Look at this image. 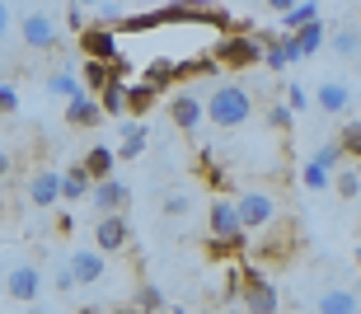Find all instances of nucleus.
Masks as SVG:
<instances>
[{
    "label": "nucleus",
    "instance_id": "nucleus-1",
    "mask_svg": "<svg viewBox=\"0 0 361 314\" xmlns=\"http://www.w3.org/2000/svg\"><path fill=\"white\" fill-rule=\"evenodd\" d=\"M202 108H207V123L221 127V132H235V127H244L249 118H254V89L249 84H216L212 94L202 99Z\"/></svg>",
    "mask_w": 361,
    "mask_h": 314
},
{
    "label": "nucleus",
    "instance_id": "nucleus-2",
    "mask_svg": "<svg viewBox=\"0 0 361 314\" xmlns=\"http://www.w3.org/2000/svg\"><path fill=\"white\" fill-rule=\"evenodd\" d=\"M212 52H216V61H221V70H254V66H263V38H258L254 28H226Z\"/></svg>",
    "mask_w": 361,
    "mask_h": 314
},
{
    "label": "nucleus",
    "instance_id": "nucleus-3",
    "mask_svg": "<svg viewBox=\"0 0 361 314\" xmlns=\"http://www.w3.org/2000/svg\"><path fill=\"white\" fill-rule=\"evenodd\" d=\"M132 244V225L122 211H99L94 220V249H104V253H122V249Z\"/></svg>",
    "mask_w": 361,
    "mask_h": 314
},
{
    "label": "nucleus",
    "instance_id": "nucleus-4",
    "mask_svg": "<svg viewBox=\"0 0 361 314\" xmlns=\"http://www.w3.org/2000/svg\"><path fill=\"white\" fill-rule=\"evenodd\" d=\"M235 206H240L244 230H268V225H277V197L272 192H244Z\"/></svg>",
    "mask_w": 361,
    "mask_h": 314
},
{
    "label": "nucleus",
    "instance_id": "nucleus-5",
    "mask_svg": "<svg viewBox=\"0 0 361 314\" xmlns=\"http://www.w3.org/2000/svg\"><path fill=\"white\" fill-rule=\"evenodd\" d=\"M5 296L19 305H33L42 296V268L38 263H19V268H10V277H5Z\"/></svg>",
    "mask_w": 361,
    "mask_h": 314
},
{
    "label": "nucleus",
    "instance_id": "nucleus-6",
    "mask_svg": "<svg viewBox=\"0 0 361 314\" xmlns=\"http://www.w3.org/2000/svg\"><path fill=\"white\" fill-rule=\"evenodd\" d=\"M240 305H244V310L268 314V310H277V305H281V296H277V287H272V282L258 272V268H249V277H244V291H240Z\"/></svg>",
    "mask_w": 361,
    "mask_h": 314
},
{
    "label": "nucleus",
    "instance_id": "nucleus-7",
    "mask_svg": "<svg viewBox=\"0 0 361 314\" xmlns=\"http://www.w3.org/2000/svg\"><path fill=\"white\" fill-rule=\"evenodd\" d=\"M90 202H94V211H127L132 206V188L122 183V178H94L90 183Z\"/></svg>",
    "mask_w": 361,
    "mask_h": 314
},
{
    "label": "nucleus",
    "instance_id": "nucleus-8",
    "mask_svg": "<svg viewBox=\"0 0 361 314\" xmlns=\"http://www.w3.org/2000/svg\"><path fill=\"white\" fill-rule=\"evenodd\" d=\"M19 38H24V47H33V52H56L61 33H56V24L47 14H24V19H19Z\"/></svg>",
    "mask_w": 361,
    "mask_h": 314
},
{
    "label": "nucleus",
    "instance_id": "nucleus-9",
    "mask_svg": "<svg viewBox=\"0 0 361 314\" xmlns=\"http://www.w3.org/2000/svg\"><path fill=\"white\" fill-rule=\"evenodd\" d=\"M80 56H99V61H113L122 56V42L108 24H85L80 28Z\"/></svg>",
    "mask_w": 361,
    "mask_h": 314
},
{
    "label": "nucleus",
    "instance_id": "nucleus-10",
    "mask_svg": "<svg viewBox=\"0 0 361 314\" xmlns=\"http://www.w3.org/2000/svg\"><path fill=\"white\" fill-rule=\"evenodd\" d=\"M66 123L71 127H99L104 123V103H99V94H90V89H75V94H66Z\"/></svg>",
    "mask_w": 361,
    "mask_h": 314
},
{
    "label": "nucleus",
    "instance_id": "nucleus-11",
    "mask_svg": "<svg viewBox=\"0 0 361 314\" xmlns=\"http://www.w3.org/2000/svg\"><path fill=\"white\" fill-rule=\"evenodd\" d=\"M71 272H75V282H80V287H99V282L108 277L104 249H75V253H71Z\"/></svg>",
    "mask_w": 361,
    "mask_h": 314
},
{
    "label": "nucleus",
    "instance_id": "nucleus-12",
    "mask_svg": "<svg viewBox=\"0 0 361 314\" xmlns=\"http://www.w3.org/2000/svg\"><path fill=\"white\" fill-rule=\"evenodd\" d=\"M28 202L38 206V211H52L61 202V174L56 169H38V174L28 178Z\"/></svg>",
    "mask_w": 361,
    "mask_h": 314
},
{
    "label": "nucleus",
    "instance_id": "nucleus-13",
    "mask_svg": "<svg viewBox=\"0 0 361 314\" xmlns=\"http://www.w3.org/2000/svg\"><path fill=\"white\" fill-rule=\"evenodd\" d=\"M169 123L178 127V132H197L202 123H207V108H202L197 94H178L169 99Z\"/></svg>",
    "mask_w": 361,
    "mask_h": 314
},
{
    "label": "nucleus",
    "instance_id": "nucleus-14",
    "mask_svg": "<svg viewBox=\"0 0 361 314\" xmlns=\"http://www.w3.org/2000/svg\"><path fill=\"white\" fill-rule=\"evenodd\" d=\"M314 103H319L324 118H343V113L352 108V89L343 80H324L319 89H314Z\"/></svg>",
    "mask_w": 361,
    "mask_h": 314
},
{
    "label": "nucleus",
    "instance_id": "nucleus-15",
    "mask_svg": "<svg viewBox=\"0 0 361 314\" xmlns=\"http://www.w3.org/2000/svg\"><path fill=\"white\" fill-rule=\"evenodd\" d=\"M207 225H212V234H221V239H230V234H240V206L230 202V197H216L212 211H207Z\"/></svg>",
    "mask_w": 361,
    "mask_h": 314
},
{
    "label": "nucleus",
    "instance_id": "nucleus-16",
    "mask_svg": "<svg viewBox=\"0 0 361 314\" xmlns=\"http://www.w3.org/2000/svg\"><path fill=\"white\" fill-rule=\"evenodd\" d=\"M314 310L319 314H352V310H361V296L357 291H343V287H329L314 296Z\"/></svg>",
    "mask_w": 361,
    "mask_h": 314
},
{
    "label": "nucleus",
    "instance_id": "nucleus-17",
    "mask_svg": "<svg viewBox=\"0 0 361 314\" xmlns=\"http://www.w3.org/2000/svg\"><path fill=\"white\" fill-rule=\"evenodd\" d=\"M80 164H85V174H90V178H108L113 169H118V151H113V146H90Z\"/></svg>",
    "mask_w": 361,
    "mask_h": 314
},
{
    "label": "nucleus",
    "instance_id": "nucleus-18",
    "mask_svg": "<svg viewBox=\"0 0 361 314\" xmlns=\"http://www.w3.org/2000/svg\"><path fill=\"white\" fill-rule=\"evenodd\" d=\"M90 183L94 178L85 174V164H71L66 174H61V202H85L90 197Z\"/></svg>",
    "mask_w": 361,
    "mask_h": 314
},
{
    "label": "nucleus",
    "instance_id": "nucleus-19",
    "mask_svg": "<svg viewBox=\"0 0 361 314\" xmlns=\"http://www.w3.org/2000/svg\"><path fill=\"white\" fill-rule=\"evenodd\" d=\"M324 42H329V52H334V56H343V61L361 52V33H357V28H348V24H343V28H334V33H324Z\"/></svg>",
    "mask_w": 361,
    "mask_h": 314
},
{
    "label": "nucleus",
    "instance_id": "nucleus-20",
    "mask_svg": "<svg viewBox=\"0 0 361 314\" xmlns=\"http://www.w3.org/2000/svg\"><path fill=\"white\" fill-rule=\"evenodd\" d=\"M324 33L329 28L319 24V19H310V24H300V28H291V38H295V47H300V56H314L324 47Z\"/></svg>",
    "mask_w": 361,
    "mask_h": 314
},
{
    "label": "nucleus",
    "instance_id": "nucleus-21",
    "mask_svg": "<svg viewBox=\"0 0 361 314\" xmlns=\"http://www.w3.org/2000/svg\"><path fill=\"white\" fill-rule=\"evenodd\" d=\"M216 70H221L216 52H202V56H188V61H174V75H178V80H188V75H216Z\"/></svg>",
    "mask_w": 361,
    "mask_h": 314
},
{
    "label": "nucleus",
    "instance_id": "nucleus-22",
    "mask_svg": "<svg viewBox=\"0 0 361 314\" xmlns=\"http://www.w3.org/2000/svg\"><path fill=\"white\" fill-rule=\"evenodd\" d=\"M141 151H146V127H141V123H122V151H118V160H136Z\"/></svg>",
    "mask_w": 361,
    "mask_h": 314
},
{
    "label": "nucleus",
    "instance_id": "nucleus-23",
    "mask_svg": "<svg viewBox=\"0 0 361 314\" xmlns=\"http://www.w3.org/2000/svg\"><path fill=\"white\" fill-rule=\"evenodd\" d=\"M310 19H319V5H314V0H295L291 10L281 14V33H291V28L310 24Z\"/></svg>",
    "mask_w": 361,
    "mask_h": 314
},
{
    "label": "nucleus",
    "instance_id": "nucleus-24",
    "mask_svg": "<svg viewBox=\"0 0 361 314\" xmlns=\"http://www.w3.org/2000/svg\"><path fill=\"white\" fill-rule=\"evenodd\" d=\"M108 75H113V66H108V61H99V56H85V89H90V94H99V89H104Z\"/></svg>",
    "mask_w": 361,
    "mask_h": 314
},
{
    "label": "nucleus",
    "instance_id": "nucleus-25",
    "mask_svg": "<svg viewBox=\"0 0 361 314\" xmlns=\"http://www.w3.org/2000/svg\"><path fill=\"white\" fill-rule=\"evenodd\" d=\"M155 99H160V89H155L150 80L146 84H127V113H146Z\"/></svg>",
    "mask_w": 361,
    "mask_h": 314
},
{
    "label": "nucleus",
    "instance_id": "nucleus-26",
    "mask_svg": "<svg viewBox=\"0 0 361 314\" xmlns=\"http://www.w3.org/2000/svg\"><path fill=\"white\" fill-rule=\"evenodd\" d=\"M329 188H338V197H357V192H361V174L348 169V164H338L334 178H329Z\"/></svg>",
    "mask_w": 361,
    "mask_h": 314
},
{
    "label": "nucleus",
    "instance_id": "nucleus-27",
    "mask_svg": "<svg viewBox=\"0 0 361 314\" xmlns=\"http://www.w3.org/2000/svg\"><path fill=\"white\" fill-rule=\"evenodd\" d=\"M329 178H334V169H324L319 160H310L305 169H300V183H305L310 192H324V188H329Z\"/></svg>",
    "mask_w": 361,
    "mask_h": 314
},
{
    "label": "nucleus",
    "instance_id": "nucleus-28",
    "mask_svg": "<svg viewBox=\"0 0 361 314\" xmlns=\"http://www.w3.org/2000/svg\"><path fill=\"white\" fill-rule=\"evenodd\" d=\"M338 146H343V155H352V160H361V123L352 118L343 132H338Z\"/></svg>",
    "mask_w": 361,
    "mask_h": 314
},
{
    "label": "nucleus",
    "instance_id": "nucleus-29",
    "mask_svg": "<svg viewBox=\"0 0 361 314\" xmlns=\"http://www.w3.org/2000/svg\"><path fill=\"white\" fill-rule=\"evenodd\" d=\"M42 84H47V94H75V89H80V80H75L71 70H52Z\"/></svg>",
    "mask_w": 361,
    "mask_h": 314
},
{
    "label": "nucleus",
    "instance_id": "nucleus-30",
    "mask_svg": "<svg viewBox=\"0 0 361 314\" xmlns=\"http://www.w3.org/2000/svg\"><path fill=\"white\" fill-rule=\"evenodd\" d=\"M291 123H295V113L286 108V103H268V127L272 132H291Z\"/></svg>",
    "mask_w": 361,
    "mask_h": 314
},
{
    "label": "nucleus",
    "instance_id": "nucleus-31",
    "mask_svg": "<svg viewBox=\"0 0 361 314\" xmlns=\"http://www.w3.org/2000/svg\"><path fill=\"white\" fill-rule=\"evenodd\" d=\"M188 211H192V197H188V192H169V197H164V216L169 220L188 216Z\"/></svg>",
    "mask_w": 361,
    "mask_h": 314
},
{
    "label": "nucleus",
    "instance_id": "nucleus-32",
    "mask_svg": "<svg viewBox=\"0 0 361 314\" xmlns=\"http://www.w3.org/2000/svg\"><path fill=\"white\" fill-rule=\"evenodd\" d=\"M52 291H56V296H75V291H80V282H75V272H71V263H66V268H56Z\"/></svg>",
    "mask_w": 361,
    "mask_h": 314
},
{
    "label": "nucleus",
    "instance_id": "nucleus-33",
    "mask_svg": "<svg viewBox=\"0 0 361 314\" xmlns=\"http://www.w3.org/2000/svg\"><path fill=\"white\" fill-rule=\"evenodd\" d=\"M314 160H319L324 169H338V164L348 160V155H343V146H338V141H324L319 151H314Z\"/></svg>",
    "mask_w": 361,
    "mask_h": 314
},
{
    "label": "nucleus",
    "instance_id": "nucleus-34",
    "mask_svg": "<svg viewBox=\"0 0 361 314\" xmlns=\"http://www.w3.org/2000/svg\"><path fill=\"white\" fill-rule=\"evenodd\" d=\"M136 305L141 310H164V291L160 287H136Z\"/></svg>",
    "mask_w": 361,
    "mask_h": 314
},
{
    "label": "nucleus",
    "instance_id": "nucleus-35",
    "mask_svg": "<svg viewBox=\"0 0 361 314\" xmlns=\"http://www.w3.org/2000/svg\"><path fill=\"white\" fill-rule=\"evenodd\" d=\"M0 113H5V118L19 113V89H14L10 80H0Z\"/></svg>",
    "mask_w": 361,
    "mask_h": 314
},
{
    "label": "nucleus",
    "instance_id": "nucleus-36",
    "mask_svg": "<svg viewBox=\"0 0 361 314\" xmlns=\"http://www.w3.org/2000/svg\"><path fill=\"white\" fill-rule=\"evenodd\" d=\"M286 108H291V113H305L310 108V94L300 89V84H291V89H286Z\"/></svg>",
    "mask_w": 361,
    "mask_h": 314
},
{
    "label": "nucleus",
    "instance_id": "nucleus-37",
    "mask_svg": "<svg viewBox=\"0 0 361 314\" xmlns=\"http://www.w3.org/2000/svg\"><path fill=\"white\" fill-rule=\"evenodd\" d=\"M113 19H122V5H113V0H99V24H113Z\"/></svg>",
    "mask_w": 361,
    "mask_h": 314
},
{
    "label": "nucleus",
    "instance_id": "nucleus-38",
    "mask_svg": "<svg viewBox=\"0 0 361 314\" xmlns=\"http://www.w3.org/2000/svg\"><path fill=\"white\" fill-rule=\"evenodd\" d=\"M75 230V216H71V211H61V216H56V234H71Z\"/></svg>",
    "mask_w": 361,
    "mask_h": 314
},
{
    "label": "nucleus",
    "instance_id": "nucleus-39",
    "mask_svg": "<svg viewBox=\"0 0 361 314\" xmlns=\"http://www.w3.org/2000/svg\"><path fill=\"white\" fill-rule=\"evenodd\" d=\"M10 38V5H5V0H0V42Z\"/></svg>",
    "mask_w": 361,
    "mask_h": 314
},
{
    "label": "nucleus",
    "instance_id": "nucleus-40",
    "mask_svg": "<svg viewBox=\"0 0 361 314\" xmlns=\"http://www.w3.org/2000/svg\"><path fill=\"white\" fill-rule=\"evenodd\" d=\"M10 174H14V160L0 151V183H10Z\"/></svg>",
    "mask_w": 361,
    "mask_h": 314
},
{
    "label": "nucleus",
    "instance_id": "nucleus-41",
    "mask_svg": "<svg viewBox=\"0 0 361 314\" xmlns=\"http://www.w3.org/2000/svg\"><path fill=\"white\" fill-rule=\"evenodd\" d=\"M178 5H183V10H212L216 0H178Z\"/></svg>",
    "mask_w": 361,
    "mask_h": 314
},
{
    "label": "nucleus",
    "instance_id": "nucleus-42",
    "mask_svg": "<svg viewBox=\"0 0 361 314\" xmlns=\"http://www.w3.org/2000/svg\"><path fill=\"white\" fill-rule=\"evenodd\" d=\"M291 5H295V0H268V10H272V14H286Z\"/></svg>",
    "mask_w": 361,
    "mask_h": 314
},
{
    "label": "nucleus",
    "instance_id": "nucleus-43",
    "mask_svg": "<svg viewBox=\"0 0 361 314\" xmlns=\"http://www.w3.org/2000/svg\"><path fill=\"white\" fill-rule=\"evenodd\" d=\"M75 5H99V0H75Z\"/></svg>",
    "mask_w": 361,
    "mask_h": 314
}]
</instances>
